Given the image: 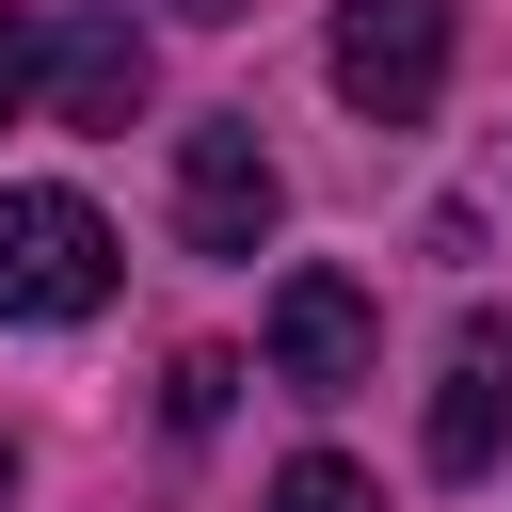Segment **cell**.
<instances>
[{
	"label": "cell",
	"mask_w": 512,
	"mask_h": 512,
	"mask_svg": "<svg viewBox=\"0 0 512 512\" xmlns=\"http://www.w3.org/2000/svg\"><path fill=\"white\" fill-rule=\"evenodd\" d=\"M112 304V224L80 192H0V320H96Z\"/></svg>",
	"instance_id": "obj_1"
},
{
	"label": "cell",
	"mask_w": 512,
	"mask_h": 512,
	"mask_svg": "<svg viewBox=\"0 0 512 512\" xmlns=\"http://www.w3.org/2000/svg\"><path fill=\"white\" fill-rule=\"evenodd\" d=\"M336 96L368 112V128H416L432 96H448V0H336Z\"/></svg>",
	"instance_id": "obj_2"
},
{
	"label": "cell",
	"mask_w": 512,
	"mask_h": 512,
	"mask_svg": "<svg viewBox=\"0 0 512 512\" xmlns=\"http://www.w3.org/2000/svg\"><path fill=\"white\" fill-rule=\"evenodd\" d=\"M272 208H288V176H272L256 112L176 128V240H192V256H256V240H272Z\"/></svg>",
	"instance_id": "obj_3"
},
{
	"label": "cell",
	"mask_w": 512,
	"mask_h": 512,
	"mask_svg": "<svg viewBox=\"0 0 512 512\" xmlns=\"http://www.w3.org/2000/svg\"><path fill=\"white\" fill-rule=\"evenodd\" d=\"M368 352H384V320H368L352 272H288V288H272V384H288V400H352Z\"/></svg>",
	"instance_id": "obj_4"
},
{
	"label": "cell",
	"mask_w": 512,
	"mask_h": 512,
	"mask_svg": "<svg viewBox=\"0 0 512 512\" xmlns=\"http://www.w3.org/2000/svg\"><path fill=\"white\" fill-rule=\"evenodd\" d=\"M32 80H48L64 128H128L144 112V32L128 16H64V32H32Z\"/></svg>",
	"instance_id": "obj_5"
},
{
	"label": "cell",
	"mask_w": 512,
	"mask_h": 512,
	"mask_svg": "<svg viewBox=\"0 0 512 512\" xmlns=\"http://www.w3.org/2000/svg\"><path fill=\"white\" fill-rule=\"evenodd\" d=\"M496 448H512V320H464L448 336V384H432V464L480 480Z\"/></svg>",
	"instance_id": "obj_6"
},
{
	"label": "cell",
	"mask_w": 512,
	"mask_h": 512,
	"mask_svg": "<svg viewBox=\"0 0 512 512\" xmlns=\"http://www.w3.org/2000/svg\"><path fill=\"white\" fill-rule=\"evenodd\" d=\"M224 400H240V352H176V384H160V416H176V432H208Z\"/></svg>",
	"instance_id": "obj_7"
},
{
	"label": "cell",
	"mask_w": 512,
	"mask_h": 512,
	"mask_svg": "<svg viewBox=\"0 0 512 512\" xmlns=\"http://www.w3.org/2000/svg\"><path fill=\"white\" fill-rule=\"evenodd\" d=\"M272 512H384V496H368V480H352V464H336V448H304V464H288V480H272Z\"/></svg>",
	"instance_id": "obj_8"
},
{
	"label": "cell",
	"mask_w": 512,
	"mask_h": 512,
	"mask_svg": "<svg viewBox=\"0 0 512 512\" xmlns=\"http://www.w3.org/2000/svg\"><path fill=\"white\" fill-rule=\"evenodd\" d=\"M16 112H32V16L0 0V128H16Z\"/></svg>",
	"instance_id": "obj_9"
},
{
	"label": "cell",
	"mask_w": 512,
	"mask_h": 512,
	"mask_svg": "<svg viewBox=\"0 0 512 512\" xmlns=\"http://www.w3.org/2000/svg\"><path fill=\"white\" fill-rule=\"evenodd\" d=\"M0 512H16V448H0Z\"/></svg>",
	"instance_id": "obj_10"
}]
</instances>
